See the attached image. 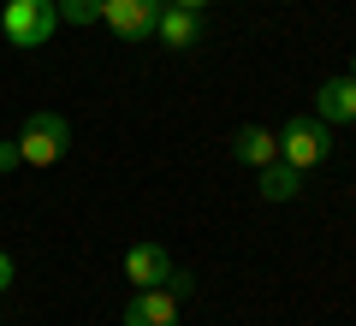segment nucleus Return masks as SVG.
<instances>
[{
    "label": "nucleus",
    "mask_w": 356,
    "mask_h": 326,
    "mask_svg": "<svg viewBox=\"0 0 356 326\" xmlns=\"http://www.w3.org/2000/svg\"><path fill=\"white\" fill-rule=\"evenodd\" d=\"M0 30H6L13 48H48L54 30H60V13H54V0H6Z\"/></svg>",
    "instance_id": "nucleus-1"
},
{
    "label": "nucleus",
    "mask_w": 356,
    "mask_h": 326,
    "mask_svg": "<svg viewBox=\"0 0 356 326\" xmlns=\"http://www.w3.org/2000/svg\"><path fill=\"white\" fill-rule=\"evenodd\" d=\"M65 149H72V125H65V113L42 107V113L24 119V131H18V154H24V166H54Z\"/></svg>",
    "instance_id": "nucleus-2"
},
{
    "label": "nucleus",
    "mask_w": 356,
    "mask_h": 326,
    "mask_svg": "<svg viewBox=\"0 0 356 326\" xmlns=\"http://www.w3.org/2000/svg\"><path fill=\"white\" fill-rule=\"evenodd\" d=\"M332 154V131H327V119H315V113H291V125L280 131V161H291L297 172H309V166H321Z\"/></svg>",
    "instance_id": "nucleus-3"
},
{
    "label": "nucleus",
    "mask_w": 356,
    "mask_h": 326,
    "mask_svg": "<svg viewBox=\"0 0 356 326\" xmlns=\"http://www.w3.org/2000/svg\"><path fill=\"white\" fill-rule=\"evenodd\" d=\"M154 18H161V0H107L102 24L119 42H154Z\"/></svg>",
    "instance_id": "nucleus-4"
},
{
    "label": "nucleus",
    "mask_w": 356,
    "mask_h": 326,
    "mask_svg": "<svg viewBox=\"0 0 356 326\" xmlns=\"http://www.w3.org/2000/svg\"><path fill=\"white\" fill-rule=\"evenodd\" d=\"M125 326H178V297L166 285H149L125 302Z\"/></svg>",
    "instance_id": "nucleus-5"
},
{
    "label": "nucleus",
    "mask_w": 356,
    "mask_h": 326,
    "mask_svg": "<svg viewBox=\"0 0 356 326\" xmlns=\"http://www.w3.org/2000/svg\"><path fill=\"white\" fill-rule=\"evenodd\" d=\"M125 279L137 291L166 285V279H172V255H166L161 243H131V250H125Z\"/></svg>",
    "instance_id": "nucleus-6"
},
{
    "label": "nucleus",
    "mask_w": 356,
    "mask_h": 326,
    "mask_svg": "<svg viewBox=\"0 0 356 326\" xmlns=\"http://www.w3.org/2000/svg\"><path fill=\"white\" fill-rule=\"evenodd\" d=\"M315 119H327V125H350L356 119V77H327V83L315 89Z\"/></svg>",
    "instance_id": "nucleus-7"
},
{
    "label": "nucleus",
    "mask_w": 356,
    "mask_h": 326,
    "mask_svg": "<svg viewBox=\"0 0 356 326\" xmlns=\"http://www.w3.org/2000/svg\"><path fill=\"white\" fill-rule=\"evenodd\" d=\"M232 154H238V166H255V172H261L267 161H280V131H267V125H243L238 137H232Z\"/></svg>",
    "instance_id": "nucleus-8"
},
{
    "label": "nucleus",
    "mask_w": 356,
    "mask_h": 326,
    "mask_svg": "<svg viewBox=\"0 0 356 326\" xmlns=\"http://www.w3.org/2000/svg\"><path fill=\"white\" fill-rule=\"evenodd\" d=\"M154 36H161L166 48H196V13H184V6L161 0V18H154Z\"/></svg>",
    "instance_id": "nucleus-9"
},
{
    "label": "nucleus",
    "mask_w": 356,
    "mask_h": 326,
    "mask_svg": "<svg viewBox=\"0 0 356 326\" xmlns=\"http://www.w3.org/2000/svg\"><path fill=\"white\" fill-rule=\"evenodd\" d=\"M297 190H303V172H297L291 161H267L261 166V196L267 202H291Z\"/></svg>",
    "instance_id": "nucleus-10"
},
{
    "label": "nucleus",
    "mask_w": 356,
    "mask_h": 326,
    "mask_svg": "<svg viewBox=\"0 0 356 326\" xmlns=\"http://www.w3.org/2000/svg\"><path fill=\"white\" fill-rule=\"evenodd\" d=\"M102 6L107 0H54V13H60V24H102Z\"/></svg>",
    "instance_id": "nucleus-11"
},
{
    "label": "nucleus",
    "mask_w": 356,
    "mask_h": 326,
    "mask_svg": "<svg viewBox=\"0 0 356 326\" xmlns=\"http://www.w3.org/2000/svg\"><path fill=\"white\" fill-rule=\"evenodd\" d=\"M13 166H24V154H18V137L0 142V172H13Z\"/></svg>",
    "instance_id": "nucleus-12"
},
{
    "label": "nucleus",
    "mask_w": 356,
    "mask_h": 326,
    "mask_svg": "<svg viewBox=\"0 0 356 326\" xmlns=\"http://www.w3.org/2000/svg\"><path fill=\"white\" fill-rule=\"evenodd\" d=\"M191 285H196V279H191V273H178V267H172V279H166V291H172V297H191Z\"/></svg>",
    "instance_id": "nucleus-13"
},
{
    "label": "nucleus",
    "mask_w": 356,
    "mask_h": 326,
    "mask_svg": "<svg viewBox=\"0 0 356 326\" xmlns=\"http://www.w3.org/2000/svg\"><path fill=\"white\" fill-rule=\"evenodd\" d=\"M13 273H18V267H13V255L0 250V291H13Z\"/></svg>",
    "instance_id": "nucleus-14"
},
{
    "label": "nucleus",
    "mask_w": 356,
    "mask_h": 326,
    "mask_svg": "<svg viewBox=\"0 0 356 326\" xmlns=\"http://www.w3.org/2000/svg\"><path fill=\"white\" fill-rule=\"evenodd\" d=\"M172 6H184V13H202V6H208V0H172Z\"/></svg>",
    "instance_id": "nucleus-15"
},
{
    "label": "nucleus",
    "mask_w": 356,
    "mask_h": 326,
    "mask_svg": "<svg viewBox=\"0 0 356 326\" xmlns=\"http://www.w3.org/2000/svg\"><path fill=\"white\" fill-rule=\"evenodd\" d=\"M344 72H350V77H356V48H350V65H344Z\"/></svg>",
    "instance_id": "nucleus-16"
}]
</instances>
